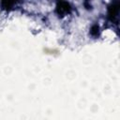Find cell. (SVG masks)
Segmentation results:
<instances>
[{"instance_id": "6da1fadb", "label": "cell", "mask_w": 120, "mask_h": 120, "mask_svg": "<svg viewBox=\"0 0 120 120\" xmlns=\"http://www.w3.org/2000/svg\"><path fill=\"white\" fill-rule=\"evenodd\" d=\"M118 7H119L118 3H116V4H114V5H112V6L110 7V8H109V15H110V17H111L112 19H113V18L117 15Z\"/></svg>"}, {"instance_id": "7a4b0ae2", "label": "cell", "mask_w": 120, "mask_h": 120, "mask_svg": "<svg viewBox=\"0 0 120 120\" xmlns=\"http://www.w3.org/2000/svg\"><path fill=\"white\" fill-rule=\"evenodd\" d=\"M57 9H58V12H59V13L67 12V11L69 9V5H68V3L61 2V3L58 4V6H57Z\"/></svg>"}]
</instances>
